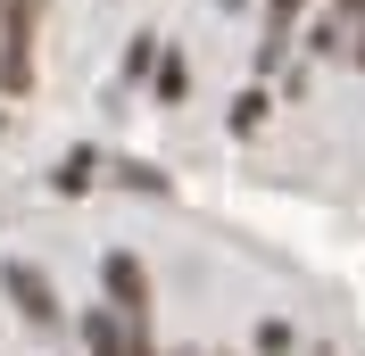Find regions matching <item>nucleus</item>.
Returning a JSON list of instances; mask_svg holds the SVG:
<instances>
[{
	"mask_svg": "<svg viewBox=\"0 0 365 356\" xmlns=\"http://www.w3.org/2000/svg\"><path fill=\"white\" fill-rule=\"evenodd\" d=\"M100 290H108V307L133 323V348L150 356V273H141L133 248H108V257H100Z\"/></svg>",
	"mask_w": 365,
	"mask_h": 356,
	"instance_id": "obj_1",
	"label": "nucleus"
},
{
	"mask_svg": "<svg viewBox=\"0 0 365 356\" xmlns=\"http://www.w3.org/2000/svg\"><path fill=\"white\" fill-rule=\"evenodd\" d=\"M0 290L17 298V315H25V323H58V290H50V273H42V266L9 257V266H0Z\"/></svg>",
	"mask_w": 365,
	"mask_h": 356,
	"instance_id": "obj_2",
	"label": "nucleus"
},
{
	"mask_svg": "<svg viewBox=\"0 0 365 356\" xmlns=\"http://www.w3.org/2000/svg\"><path fill=\"white\" fill-rule=\"evenodd\" d=\"M83 348L91 356H141L133 348V323H125L116 307H83Z\"/></svg>",
	"mask_w": 365,
	"mask_h": 356,
	"instance_id": "obj_3",
	"label": "nucleus"
},
{
	"mask_svg": "<svg viewBox=\"0 0 365 356\" xmlns=\"http://www.w3.org/2000/svg\"><path fill=\"white\" fill-rule=\"evenodd\" d=\"M91 182H100V150H91V141L50 166V191H67V199H75V191H91Z\"/></svg>",
	"mask_w": 365,
	"mask_h": 356,
	"instance_id": "obj_4",
	"label": "nucleus"
},
{
	"mask_svg": "<svg viewBox=\"0 0 365 356\" xmlns=\"http://www.w3.org/2000/svg\"><path fill=\"white\" fill-rule=\"evenodd\" d=\"M307 50H316V58H341V50H349V17H341V9L307 25Z\"/></svg>",
	"mask_w": 365,
	"mask_h": 356,
	"instance_id": "obj_5",
	"label": "nucleus"
},
{
	"mask_svg": "<svg viewBox=\"0 0 365 356\" xmlns=\"http://www.w3.org/2000/svg\"><path fill=\"white\" fill-rule=\"evenodd\" d=\"M266 108H274V100H266V83H250L241 100H232V133H257V125H266Z\"/></svg>",
	"mask_w": 365,
	"mask_h": 356,
	"instance_id": "obj_6",
	"label": "nucleus"
},
{
	"mask_svg": "<svg viewBox=\"0 0 365 356\" xmlns=\"http://www.w3.org/2000/svg\"><path fill=\"white\" fill-rule=\"evenodd\" d=\"M158 58H166V50H158V33H133V50H125V75L141 83V75H158Z\"/></svg>",
	"mask_w": 365,
	"mask_h": 356,
	"instance_id": "obj_7",
	"label": "nucleus"
},
{
	"mask_svg": "<svg viewBox=\"0 0 365 356\" xmlns=\"http://www.w3.org/2000/svg\"><path fill=\"white\" fill-rule=\"evenodd\" d=\"M116 182H125V191H150V199H166V174H158V166H141V157H133V166H116Z\"/></svg>",
	"mask_w": 365,
	"mask_h": 356,
	"instance_id": "obj_8",
	"label": "nucleus"
},
{
	"mask_svg": "<svg viewBox=\"0 0 365 356\" xmlns=\"http://www.w3.org/2000/svg\"><path fill=\"white\" fill-rule=\"evenodd\" d=\"M182 91H191V75H182V58H158V100H166V108H175Z\"/></svg>",
	"mask_w": 365,
	"mask_h": 356,
	"instance_id": "obj_9",
	"label": "nucleus"
},
{
	"mask_svg": "<svg viewBox=\"0 0 365 356\" xmlns=\"http://www.w3.org/2000/svg\"><path fill=\"white\" fill-rule=\"evenodd\" d=\"M257 356H291V323H257Z\"/></svg>",
	"mask_w": 365,
	"mask_h": 356,
	"instance_id": "obj_10",
	"label": "nucleus"
},
{
	"mask_svg": "<svg viewBox=\"0 0 365 356\" xmlns=\"http://www.w3.org/2000/svg\"><path fill=\"white\" fill-rule=\"evenodd\" d=\"M349 58H357V67H365V33H357V42H349Z\"/></svg>",
	"mask_w": 365,
	"mask_h": 356,
	"instance_id": "obj_11",
	"label": "nucleus"
}]
</instances>
